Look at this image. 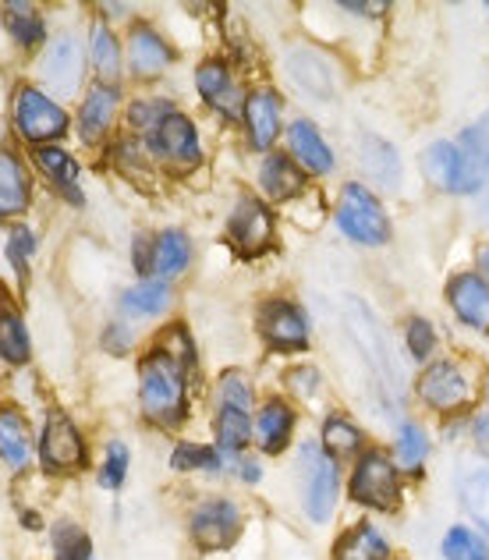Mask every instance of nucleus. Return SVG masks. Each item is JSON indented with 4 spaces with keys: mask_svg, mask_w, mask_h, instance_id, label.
<instances>
[{
    "mask_svg": "<svg viewBox=\"0 0 489 560\" xmlns=\"http://www.w3.org/2000/svg\"><path fill=\"white\" fill-rule=\"evenodd\" d=\"M323 447L330 451L334 462H340V458H348V454H354L362 447V433L354 430L348 419H330L323 425Z\"/></svg>",
    "mask_w": 489,
    "mask_h": 560,
    "instance_id": "nucleus-36",
    "label": "nucleus"
},
{
    "mask_svg": "<svg viewBox=\"0 0 489 560\" xmlns=\"http://www.w3.org/2000/svg\"><path fill=\"white\" fill-rule=\"evenodd\" d=\"M107 348L114 351V355H125V351H128V330L121 327V323H110V330H107Z\"/></svg>",
    "mask_w": 489,
    "mask_h": 560,
    "instance_id": "nucleus-46",
    "label": "nucleus"
},
{
    "mask_svg": "<svg viewBox=\"0 0 489 560\" xmlns=\"http://www.w3.org/2000/svg\"><path fill=\"white\" fill-rule=\"evenodd\" d=\"M150 145L163 160H171V164H196L199 160V136L188 117H182V114L163 117V121L153 128Z\"/></svg>",
    "mask_w": 489,
    "mask_h": 560,
    "instance_id": "nucleus-14",
    "label": "nucleus"
},
{
    "mask_svg": "<svg viewBox=\"0 0 489 560\" xmlns=\"http://www.w3.org/2000/svg\"><path fill=\"white\" fill-rule=\"evenodd\" d=\"M259 327L273 348L302 351L308 345V323L291 302H266L259 313Z\"/></svg>",
    "mask_w": 489,
    "mask_h": 560,
    "instance_id": "nucleus-12",
    "label": "nucleus"
},
{
    "mask_svg": "<svg viewBox=\"0 0 489 560\" xmlns=\"http://www.w3.org/2000/svg\"><path fill=\"white\" fill-rule=\"evenodd\" d=\"M167 114H171L167 103H136L131 114H128V121L136 128H156Z\"/></svg>",
    "mask_w": 489,
    "mask_h": 560,
    "instance_id": "nucleus-44",
    "label": "nucleus"
},
{
    "mask_svg": "<svg viewBox=\"0 0 489 560\" xmlns=\"http://www.w3.org/2000/svg\"><path fill=\"white\" fill-rule=\"evenodd\" d=\"M121 305H125L128 316H160L163 308L171 305V291H167V284L150 280V284H139V288L125 291Z\"/></svg>",
    "mask_w": 489,
    "mask_h": 560,
    "instance_id": "nucleus-32",
    "label": "nucleus"
},
{
    "mask_svg": "<svg viewBox=\"0 0 489 560\" xmlns=\"http://www.w3.org/2000/svg\"><path fill=\"white\" fill-rule=\"evenodd\" d=\"M337 224L359 245H383L391 238V220L376 196L362 185H345L337 202Z\"/></svg>",
    "mask_w": 489,
    "mask_h": 560,
    "instance_id": "nucleus-2",
    "label": "nucleus"
},
{
    "mask_svg": "<svg viewBox=\"0 0 489 560\" xmlns=\"http://www.w3.org/2000/svg\"><path fill=\"white\" fill-rule=\"evenodd\" d=\"M36 164L50 178V185L61 188L71 202H82V191H79V164L65 150H54V145H39V150H36Z\"/></svg>",
    "mask_w": 489,
    "mask_h": 560,
    "instance_id": "nucleus-25",
    "label": "nucleus"
},
{
    "mask_svg": "<svg viewBox=\"0 0 489 560\" xmlns=\"http://www.w3.org/2000/svg\"><path fill=\"white\" fill-rule=\"evenodd\" d=\"M433 348H436V330H433V323L429 319H411V327H408V351L415 359H429L433 355Z\"/></svg>",
    "mask_w": 489,
    "mask_h": 560,
    "instance_id": "nucleus-39",
    "label": "nucleus"
},
{
    "mask_svg": "<svg viewBox=\"0 0 489 560\" xmlns=\"http://www.w3.org/2000/svg\"><path fill=\"white\" fill-rule=\"evenodd\" d=\"M447 302L462 323L476 330H489V284L479 273H457L447 284Z\"/></svg>",
    "mask_w": 489,
    "mask_h": 560,
    "instance_id": "nucleus-13",
    "label": "nucleus"
},
{
    "mask_svg": "<svg viewBox=\"0 0 489 560\" xmlns=\"http://www.w3.org/2000/svg\"><path fill=\"white\" fill-rule=\"evenodd\" d=\"M117 107V93L107 90V85H96L89 100L82 103V117H79V131H82V142H100L103 131L110 128V117Z\"/></svg>",
    "mask_w": 489,
    "mask_h": 560,
    "instance_id": "nucleus-26",
    "label": "nucleus"
},
{
    "mask_svg": "<svg viewBox=\"0 0 489 560\" xmlns=\"http://www.w3.org/2000/svg\"><path fill=\"white\" fill-rule=\"evenodd\" d=\"M462 504L489 536V462L468 468L462 476Z\"/></svg>",
    "mask_w": 489,
    "mask_h": 560,
    "instance_id": "nucleus-28",
    "label": "nucleus"
},
{
    "mask_svg": "<svg viewBox=\"0 0 489 560\" xmlns=\"http://www.w3.org/2000/svg\"><path fill=\"white\" fill-rule=\"evenodd\" d=\"M4 28L19 43H25V47H28V43H39L43 36H47L39 11L33 4H8L4 8Z\"/></svg>",
    "mask_w": 489,
    "mask_h": 560,
    "instance_id": "nucleus-34",
    "label": "nucleus"
},
{
    "mask_svg": "<svg viewBox=\"0 0 489 560\" xmlns=\"http://www.w3.org/2000/svg\"><path fill=\"white\" fill-rule=\"evenodd\" d=\"M125 476H128V447L125 444H110L107 447V462H103L100 482L110 486V490H117V486L125 482Z\"/></svg>",
    "mask_w": 489,
    "mask_h": 560,
    "instance_id": "nucleus-42",
    "label": "nucleus"
},
{
    "mask_svg": "<svg viewBox=\"0 0 489 560\" xmlns=\"http://www.w3.org/2000/svg\"><path fill=\"white\" fill-rule=\"evenodd\" d=\"M231 245L238 248L242 256H259L266 245H270V234H273V220L270 213L263 210V202L256 199H242L238 210L231 213Z\"/></svg>",
    "mask_w": 489,
    "mask_h": 560,
    "instance_id": "nucleus-11",
    "label": "nucleus"
},
{
    "mask_svg": "<svg viewBox=\"0 0 489 560\" xmlns=\"http://www.w3.org/2000/svg\"><path fill=\"white\" fill-rule=\"evenodd\" d=\"M252 436V422H248V411L245 408H231V405H220V416H217V440L224 451H242Z\"/></svg>",
    "mask_w": 489,
    "mask_h": 560,
    "instance_id": "nucleus-33",
    "label": "nucleus"
},
{
    "mask_svg": "<svg viewBox=\"0 0 489 560\" xmlns=\"http://www.w3.org/2000/svg\"><path fill=\"white\" fill-rule=\"evenodd\" d=\"M419 397L436 411H457V408H465L471 401V387H468L465 373L457 370L454 362H436V365H429V370L422 373Z\"/></svg>",
    "mask_w": 489,
    "mask_h": 560,
    "instance_id": "nucleus-8",
    "label": "nucleus"
},
{
    "mask_svg": "<svg viewBox=\"0 0 489 560\" xmlns=\"http://www.w3.org/2000/svg\"><path fill=\"white\" fill-rule=\"evenodd\" d=\"M142 408L160 425H177L185 419V365L156 348L139 362Z\"/></svg>",
    "mask_w": 489,
    "mask_h": 560,
    "instance_id": "nucleus-1",
    "label": "nucleus"
},
{
    "mask_svg": "<svg viewBox=\"0 0 489 560\" xmlns=\"http://www.w3.org/2000/svg\"><path fill=\"white\" fill-rule=\"evenodd\" d=\"M0 458L11 468H25L33 458V440H28V422L14 408H0Z\"/></svg>",
    "mask_w": 489,
    "mask_h": 560,
    "instance_id": "nucleus-19",
    "label": "nucleus"
},
{
    "mask_svg": "<svg viewBox=\"0 0 489 560\" xmlns=\"http://www.w3.org/2000/svg\"><path fill=\"white\" fill-rule=\"evenodd\" d=\"M28 206V174L11 153H0V220L19 217Z\"/></svg>",
    "mask_w": 489,
    "mask_h": 560,
    "instance_id": "nucleus-21",
    "label": "nucleus"
},
{
    "mask_svg": "<svg viewBox=\"0 0 489 560\" xmlns=\"http://www.w3.org/2000/svg\"><path fill=\"white\" fill-rule=\"evenodd\" d=\"M288 142H291L294 160H299L308 174H326L334 167V153L326 150V142L313 121H294L288 131Z\"/></svg>",
    "mask_w": 489,
    "mask_h": 560,
    "instance_id": "nucleus-17",
    "label": "nucleus"
},
{
    "mask_svg": "<svg viewBox=\"0 0 489 560\" xmlns=\"http://www.w3.org/2000/svg\"><path fill=\"white\" fill-rule=\"evenodd\" d=\"M259 182H263V188H266V196L270 199H291L294 191H302V174L294 171V164L288 156H270L263 164V171H259Z\"/></svg>",
    "mask_w": 489,
    "mask_h": 560,
    "instance_id": "nucleus-29",
    "label": "nucleus"
},
{
    "mask_svg": "<svg viewBox=\"0 0 489 560\" xmlns=\"http://www.w3.org/2000/svg\"><path fill=\"white\" fill-rule=\"evenodd\" d=\"M14 125L28 142H47L65 136L68 114L39 90H19V96H14Z\"/></svg>",
    "mask_w": 489,
    "mask_h": 560,
    "instance_id": "nucleus-6",
    "label": "nucleus"
},
{
    "mask_svg": "<svg viewBox=\"0 0 489 560\" xmlns=\"http://www.w3.org/2000/svg\"><path fill=\"white\" fill-rule=\"evenodd\" d=\"M220 405H231V408H245L252 405V387L245 383L242 373H224L220 380Z\"/></svg>",
    "mask_w": 489,
    "mask_h": 560,
    "instance_id": "nucleus-41",
    "label": "nucleus"
},
{
    "mask_svg": "<svg viewBox=\"0 0 489 560\" xmlns=\"http://www.w3.org/2000/svg\"><path fill=\"white\" fill-rule=\"evenodd\" d=\"M196 82H199V93L206 96V103H210L213 110H220L224 117H238V110H242V90L234 85V79L228 75L224 65H217V61L202 65Z\"/></svg>",
    "mask_w": 489,
    "mask_h": 560,
    "instance_id": "nucleus-16",
    "label": "nucleus"
},
{
    "mask_svg": "<svg viewBox=\"0 0 489 560\" xmlns=\"http://www.w3.org/2000/svg\"><path fill=\"white\" fill-rule=\"evenodd\" d=\"M54 560H93L89 536L79 525H71V522L54 525Z\"/></svg>",
    "mask_w": 489,
    "mask_h": 560,
    "instance_id": "nucleus-35",
    "label": "nucleus"
},
{
    "mask_svg": "<svg viewBox=\"0 0 489 560\" xmlns=\"http://www.w3.org/2000/svg\"><path fill=\"white\" fill-rule=\"evenodd\" d=\"M128 61H131V71H136V75L153 79V75H160L163 68H167L171 50H167V43L153 33V28L139 25L136 33H131V43H128Z\"/></svg>",
    "mask_w": 489,
    "mask_h": 560,
    "instance_id": "nucleus-18",
    "label": "nucleus"
},
{
    "mask_svg": "<svg viewBox=\"0 0 489 560\" xmlns=\"http://www.w3.org/2000/svg\"><path fill=\"white\" fill-rule=\"evenodd\" d=\"M242 528V514L231 500H210L191 514V536L202 550H224Z\"/></svg>",
    "mask_w": 489,
    "mask_h": 560,
    "instance_id": "nucleus-10",
    "label": "nucleus"
},
{
    "mask_svg": "<svg viewBox=\"0 0 489 560\" xmlns=\"http://www.w3.org/2000/svg\"><path fill=\"white\" fill-rule=\"evenodd\" d=\"M39 79L54 96H75L82 85V47L75 36H57L39 61Z\"/></svg>",
    "mask_w": 489,
    "mask_h": 560,
    "instance_id": "nucleus-7",
    "label": "nucleus"
},
{
    "mask_svg": "<svg viewBox=\"0 0 489 560\" xmlns=\"http://www.w3.org/2000/svg\"><path fill=\"white\" fill-rule=\"evenodd\" d=\"M93 65L100 71V79H117L121 71V50H117V39L110 36L107 25H96L93 28Z\"/></svg>",
    "mask_w": 489,
    "mask_h": 560,
    "instance_id": "nucleus-37",
    "label": "nucleus"
},
{
    "mask_svg": "<svg viewBox=\"0 0 489 560\" xmlns=\"http://www.w3.org/2000/svg\"><path fill=\"white\" fill-rule=\"evenodd\" d=\"M482 191H486V217H489V174H486V182H482Z\"/></svg>",
    "mask_w": 489,
    "mask_h": 560,
    "instance_id": "nucleus-51",
    "label": "nucleus"
},
{
    "mask_svg": "<svg viewBox=\"0 0 489 560\" xmlns=\"http://www.w3.org/2000/svg\"><path fill=\"white\" fill-rule=\"evenodd\" d=\"M291 425H294V411L284 401H270L259 411V444L266 454H277L288 447L291 440Z\"/></svg>",
    "mask_w": 489,
    "mask_h": 560,
    "instance_id": "nucleus-27",
    "label": "nucleus"
},
{
    "mask_svg": "<svg viewBox=\"0 0 489 560\" xmlns=\"http://www.w3.org/2000/svg\"><path fill=\"white\" fill-rule=\"evenodd\" d=\"M291 387L299 397H313L319 390V373L316 370H294L291 373Z\"/></svg>",
    "mask_w": 489,
    "mask_h": 560,
    "instance_id": "nucleus-45",
    "label": "nucleus"
},
{
    "mask_svg": "<svg viewBox=\"0 0 489 560\" xmlns=\"http://www.w3.org/2000/svg\"><path fill=\"white\" fill-rule=\"evenodd\" d=\"M476 444H479L482 451H489V416H482V419L476 422Z\"/></svg>",
    "mask_w": 489,
    "mask_h": 560,
    "instance_id": "nucleus-47",
    "label": "nucleus"
},
{
    "mask_svg": "<svg viewBox=\"0 0 489 560\" xmlns=\"http://www.w3.org/2000/svg\"><path fill=\"white\" fill-rule=\"evenodd\" d=\"M351 497L365 508L394 511L401 504V482H397V468L383 451H365L362 462L354 465L351 476Z\"/></svg>",
    "mask_w": 489,
    "mask_h": 560,
    "instance_id": "nucleus-4",
    "label": "nucleus"
},
{
    "mask_svg": "<svg viewBox=\"0 0 489 560\" xmlns=\"http://www.w3.org/2000/svg\"><path fill=\"white\" fill-rule=\"evenodd\" d=\"M426 451H429V440L419 425H401V433H397V462L408 468H419Z\"/></svg>",
    "mask_w": 489,
    "mask_h": 560,
    "instance_id": "nucleus-38",
    "label": "nucleus"
},
{
    "mask_svg": "<svg viewBox=\"0 0 489 560\" xmlns=\"http://www.w3.org/2000/svg\"><path fill=\"white\" fill-rule=\"evenodd\" d=\"M476 259H479V270H482L486 284H489V245H482V248H479V256H476Z\"/></svg>",
    "mask_w": 489,
    "mask_h": 560,
    "instance_id": "nucleus-50",
    "label": "nucleus"
},
{
    "mask_svg": "<svg viewBox=\"0 0 489 560\" xmlns=\"http://www.w3.org/2000/svg\"><path fill=\"white\" fill-rule=\"evenodd\" d=\"M345 11H354V14H376V11H383V4H340Z\"/></svg>",
    "mask_w": 489,
    "mask_h": 560,
    "instance_id": "nucleus-48",
    "label": "nucleus"
},
{
    "mask_svg": "<svg viewBox=\"0 0 489 560\" xmlns=\"http://www.w3.org/2000/svg\"><path fill=\"white\" fill-rule=\"evenodd\" d=\"M36 253V238L33 231H14L11 242H8V259L14 262V270L25 273V259Z\"/></svg>",
    "mask_w": 489,
    "mask_h": 560,
    "instance_id": "nucleus-43",
    "label": "nucleus"
},
{
    "mask_svg": "<svg viewBox=\"0 0 489 560\" xmlns=\"http://www.w3.org/2000/svg\"><path fill=\"white\" fill-rule=\"evenodd\" d=\"M174 468H182V471H188V468H220V458H217V451H210V447H196V444H182L174 451Z\"/></svg>",
    "mask_w": 489,
    "mask_h": 560,
    "instance_id": "nucleus-40",
    "label": "nucleus"
},
{
    "mask_svg": "<svg viewBox=\"0 0 489 560\" xmlns=\"http://www.w3.org/2000/svg\"><path fill=\"white\" fill-rule=\"evenodd\" d=\"M39 454H43V465L50 471H71L85 462V444L79 430L71 425L68 416H50L47 425H43V440H39Z\"/></svg>",
    "mask_w": 489,
    "mask_h": 560,
    "instance_id": "nucleus-9",
    "label": "nucleus"
},
{
    "mask_svg": "<svg viewBox=\"0 0 489 560\" xmlns=\"http://www.w3.org/2000/svg\"><path fill=\"white\" fill-rule=\"evenodd\" d=\"M245 121H248V139L256 150H266L273 139H277V131H280V107H277V100L273 93H256V96H248L245 103Z\"/></svg>",
    "mask_w": 489,
    "mask_h": 560,
    "instance_id": "nucleus-20",
    "label": "nucleus"
},
{
    "mask_svg": "<svg viewBox=\"0 0 489 560\" xmlns=\"http://www.w3.org/2000/svg\"><path fill=\"white\" fill-rule=\"evenodd\" d=\"M334 560H391V547H387V539H383L380 528L354 525L351 533L340 536Z\"/></svg>",
    "mask_w": 489,
    "mask_h": 560,
    "instance_id": "nucleus-23",
    "label": "nucleus"
},
{
    "mask_svg": "<svg viewBox=\"0 0 489 560\" xmlns=\"http://www.w3.org/2000/svg\"><path fill=\"white\" fill-rule=\"evenodd\" d=\"M0 359H8V362H25L28 359L25 323L11 305H0Z\"/></svg>",
    "mask_w": 489,
    "mask_h": 560,
    "instance_id": "nucleus-30",
    "label": "nucleus"
},
{
    "mask_svg": "<svg viewBox=\"0 0 489 560\" xmlns=\"http://www.w3.org/2000/svg\"><path fill=\"white\" fill-rule=\"evenodd\" d=\"M422 171L436 188L457 191V196H465V191H479L486 182L482 167L457 142H433L429 145V150L422 153Z\"/></svg>",
    "mask_w": 489,
    "mask_h": 560,
    "instance_id": "nucleus-3",
    "label": "nucleus"
},
{
    "mask_svg": "<svg viewBox=\"0 0 489 560\" xmlns=\"http://www.w3.org/2000/svg\"><path fill=\"white\" fill-rule=\"evenodd\" d=\"M242 479L256 482V479H259V465H256V462H242Z\"/></svg>",
    "mask_w": 489,
    "mask_h": 560,
    "instance_id": "nucleus-49",
    "label": "nucleus"
},
{
    "mask_svg": "<svg viewBox=\"0 0 489 560\" xmlns=\"http://www.w3.org/2000/svg\"><path fill=\"white\" fill-rule=\"evenodd\" d=\"M362 167L369 178L380 182L383 188H394L401 182V160H397V150L376 136H362Z\"/></svg>",
    "mask_w": 489,
    "mask_h": 560,
    "instance_id": "nucleus-24",
    "label": "nucleus"
},
{
    "mask_svg": "<svg viewBox=\"0 0 489 560\" xmlns=\"http://www.w3.org/2000/svg\"><path fill=\"white\" fill-rule=\"evenodd\" d=\"M188 256H191V245L182 231H163L160 238L150 245V273L156 277H177L188 267Z\"/></svg>",
    "mask_w": 489,
    "mask_h": 560,
    "instance_id": "nucleus-22",
    "label": "nucleus"
},
{
    "mask_svg": "<svg viewBox=\"0 0 489 560\" xmlns=\"http://www.w3.org/2000/svg\"><path fill=\"white\" fill-rule=\"evenodd\" d=\"M440 550H443V560H489V542L465 525L447 528Z\"/></svg>",
    "mask_w": 489,
    "mask_h": 560,
    "instance_id": "nucleus-31",
    "label": "nucleus"
},
{
    "mask_svg": "<svg viewBox=\"0 0 489 560\" xmlns=\"http://www.w3.org/2000/svg\"><path fill=\"white\" fill-rule=\"evenodd\" d=\"M302 458L308 468L305 479V511L313 522H330V514L337 508V493H340V471L334 458H323L316 444L302 447Z\"/></svg>",
    "mask_w": 489,
    "mask_h": 560,
    "instance_id": "nucleus-5",
    "label": "nucleus"
},
{
    "mask_svg": "<svg viewBox=\"0 0 489 560\" xmlns=\"http://www.w3.org/2000/svg\"><path fill=\"white\" fill-rule=\"evenodd\" d=\"M288 75L308 96H316V100L334 96V68L319 50H308V47L291 50L288 54Z\"/></svg>",
    "mask_w": 489,
    "mask_h": 560,
    "instance_id": "nucleus-15",
    "label": "nucleus"
}]
</instances>
